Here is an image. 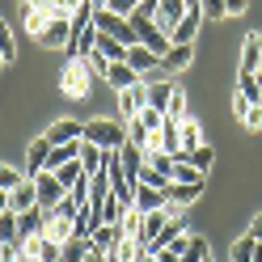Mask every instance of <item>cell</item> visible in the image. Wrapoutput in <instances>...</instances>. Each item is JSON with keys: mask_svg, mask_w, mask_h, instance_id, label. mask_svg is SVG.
I'll use <instances>...</instances> for the list:
<instances>
[{"mask_svg": "<svg viewBox=\"0 0 262 262\" xmlns=\"http://www.w3.org/2000/svg\"><path fill=\"white\" fill-rule=\"evenodd\" d=\"M0 262H21V241H0Z\"/></svg>", "mask_w": 262, "mask_h": 262, "instance_id": "cell-39", "label": "cell"}, {"mask_svg": "<svg viewBox=\"0 0 262 262\" xmlns=\"http://www.w3.org/2000/svg\"><path fill=\"white\" fill-rule=\"evenodd\" d=\"M119 241H123V220H119V224H102V228L89 237V245H93V250H102V254H110Z\"/></svg>", "mask_w": 262, "mask_h": 262, "instance_id": "cell-20", "label": "cell"}, {"mask_svg": "<svg viewBox=\"0 0 262 262\" xmlns=\"http://www.w3.org/2000/svg\"><path fill=\"white\" fill-rule=\"evenodd\" d=\"M80 59L89 63V72H93V76H106V68H110V59H106L102 51H89V55H80Z\"/></svg>", "mask_w": 262, "mask_h": 262, "instance_id": "cell-38", "label": "cell"}, {"mask_svg": "<svg viewBox=\"0 0 262 262\" xmlns=\"http://www.w3.org/2000/svg\"><path fill=\"white\" fill-rule=\"evenodd\" d=\"M47 140H51V144H76V140H85V123H76V119H55L51 127H47Z\"/></svg>", "mask_w": 262, "mask_h": 262, "instance_id": "cell-9", "label": "cell"}, {"mask_svg": "<svg viewBox=\"0 0 262 262\" xmlns=\"http://www.w3.org/2000/svg\"><path fill=\"white\" fill-rule=\"evenodd\" d=\"M140 80H144V76H140L136 68H131L127 59H119V63H110V68H106V85H110L114 93H123V89H136Z\"/></svg>", "mask_w": 262, "mask_h": 262, "instance_id": "cell-8", "label": "cell"}, {"mask_svg": "<svg viewBox=\"0 0 262 262\" xmlns=\"http://www.w3.org/2000/svg\"><path fill=\"white\" fill-rule=\"evenodd\" d=\"M93 26L102 30V34H110V38H119L123 47H136V42H140V34H136V30H131V17H123V13L97 9V13H93Z\"/></svg>", "mask_w": 262, "mask_h": 262, "instance_id": "cell-4", "label": "cell"}, {"mask_svg": "<svg viewBox=\"0 0 262 262\" xmlns=\"http://www.w3.org/2000/svg\"><path fill=\"white\" fill-rule=\"evenodd\" d=\"M34 186H38V207H47V211H51L59 199H68V186H63L51 169H42V173L34 178Z\"/></svg>", "mask_w": 262, "mask_h": 262, "instance_id": "cell-5", "label": "cell"}, {"mask_svg": "<svg viewBox=\"0 0 262 262\" xmlns=\"http://www.w3.org/2000/svg\"><path fill=\"white\" fill-rule=\"evenodd\" d=\"M241 76H258V34H250L241 47Z\"/></svg>", "mask_w": 262, "mask_h": 262, "instance_id": "cell-25", "label": "cell"}, {"mask_svg": "<svg viewBox=\"0 0 262 262\" xmlns=\"http://www.w3.org/2000/svg\"><path fill=\"white\" fill-rule=\"evenodd\" d=\"M148 106L152 110H161V114H169V102H173V93H178V85L173 80H148Z\"/></svg>", "mask_w": 262, "mask_h": 262, "instance_id": "cell-14", "label": "cell"}, {"mask_svg": "<svg viewBox=\"0 0 262 262\" xmlns=\"http://www.w3.org/2000/svg\"><path fill=\"white\" fill-rule=\"evenodd\" d=\"M47 157H51V140L47 136H38V140H30V148H26V165H21V173L34 182V178L47 169Z\"/></svg>", "mask_w": 262, "mask_h": 262, "instance_id": "cell-6", "label": "cell"}, {"mask_svg": "<svg viewBox=\"0 0 262 262\" xmlns=\"http://www.w3.org/2000/svg\"><path fill=\"white\" fill-rule=\"evenodd\" d=\"M186 13H190L186 0H157V21H161V30H165V34L186 17Z\"/></svg>", "mask_w": 262, "mask_h": 262, "instance_id": "cell-16", "label": "cell"}, {"mask_svg": "<svg viewBox=\"0 0 262 262\" xmlns=\"http://www.w3.org/2000/svg\"><path fill=\"white\" fill-rule=\"evenodd\" d=\"M119 161H123V173L131 178V182H140V169H144V148H140V144H123V148H119Z\"/></svg>", "mask_w": 262, "mask_h": 262, "instance_id": "cell-19", "label": "cell"}, {"mask_svg": "<svg viewBox=\"0 0 262 262\" xmlns=\"http://www.w3.org/2000/svg\"><path fill=\"white\" fill-rule=\"evenodd\" d=\"M85 262H106V254H102V250H93V245H89V254H85Z\"/></svg>", "mask_w": 262, "mask_h": 262, "instance_id": "cell-45", "label": "cell"}, {"mask_svg": "<svg viewBox=\"0 0 262 262\" xmlns=\"http://www.w3.org/2000/svg\"><path fill=\"white\" fill-rule=\"evenodd\" d=\"M21 233H17V211H5L0 216V241H17Z\"/></svg>", "mask_w": 262, "mask_h": 262, "instance_id": "cell-34", "label": "cell"}, {"mask_svg": "<svg viewBox=\"0 0 262 262\" xmlns=\"http://www.w3.org/2000/svg\"><path fill=\"white\" fill-rule=\"evenodd\" d=\"M258 72H262V34H258Z\"/></svg>", "mask_w": 262, "mask_h": 262, "instance_id": "cell-47", "label": "cell"}, {"mask_svg": "<svg viewBox=\"0 0 262 262\" xmlns=\"http://www.w3.org/2000/svg\"><path fill=\"white\" fill-rule=\"evenodd\" d=\"M127 63H131L140 76H152V72H157V63H161V55L148 51L144 42H136V47H127Z\"/></svg>", "mask_w": 262, "mask_h": 262, "instance_id": "cell-13", "label": "cell"}, {"mask_svg": "<svg viewBox=\"0 0 262 262\" xmlns=\"http://www.w3.org/2000/svg\"><path fill=\"white\" fill-rule=\"evenodd\" d=\"M30 207H38V186L26 178L21 186L9 190V211H17V216H21V211H30Z\"/></svg>", "mask_w": 262, "mask_h": 262, "instance_id": "cell-15", "label": "cell"}, {"mask_svg": "<svg viewBox=\"0 0 262 262\" xmlns=\"http://www.w3.org/2000/svg\"><path fill=\"white\" fill-rule=\"evenodd\" d=\"M136 123H144L148 131H161V123H165V114H161V110H152V106H144V110L136 114Z\"/></svg>", "mask_w": 262, "mask_h": 262, "instance_id": "cell-36", "label": "cell"}, {"mask_svg": "<svg viewBox=\"0 0 262 262\" xmlns=\"http://www.w3.org/2000/svg\"><path fill=\"white\" fill-rule=\"evenodd\" d=\"M85 254H89V241H85V237L63 241V262H85Z\"/></svg>", "mask_w": 262, "mask_h": 262, "instance_id": "cell-30", "label": "cell"}, {"mask_svg": "<svg viewBox=\"0 0 262 262\" xmlns=\"http://www.w3.org/2000/svg\"><path fill=\"white\" fill-rule=\"evenodd\" d=\"M80 165H85V173H102V169H106V148L80 140Z\"/></svg>", "mask_w": 262, "mask_h": 262, "instance_id": "cell-21", "label": "cell"}, {"mask_svg": "<svg viewBox=\"0 0 262 262\" xmlns=\"http://www.w3.org/2000/svg\"><path fill=\"white\" fill-rule=\"evenodd\" d=\"M38 42L51 47V51H55V47H68V42H72V17H51V21L42 26Z\"/></svg>", "mask_w": 262, "mask_h": 262, "instance_id": "cell-7", "label": "cell"}, {"mask_svg": "<svg viewBox=\"0 0 262 262\" xmlns=\"http://www.w3.org/2000/svg\"><path fill=\"white\" fill-rule=\"evenodd\" d=\"M106 9H110V13H123V17H131V13L140 9V0H110Z\"/></svg>", "mask_w": 262, "mask_h": 262, "instance_id": "cell-40", "label": "cell"}, {"mask_svg": "<svg viewBox=\"0 0 262 262\" xmlns=\"http://www.w3.org/2000/svg\"><path fill=\"white\" fill-rule=\"evenodd\" d=\"M131 30H136V34H140V42L144 47H148V51H157L161 59H165V51H169V34H165V30H161V21L152 17V13H144V9H136V13H131Z\"/></svg>", "mask_w": 262, "mask_h": 262, "instance_id": "cell-1", "label": "cell"}, {"mask_svg": "<svg viewBox=\"0 0 262 262\" xmlns=\"http://www.w3.org/2000/svg\"><path fill=\"white\" fill-rule=\"evenodd\" d=\"M203 178H207V173H203V169H194L190 161H186V152L178 157V165H173V182H203Z\"/></svg>", "mask_w": 262, "mask_h": 262, "instance_id": "cell-27", "label": "cell"}, {"mask_svg": "<svg viewBox=\"0 0 262 262\" xmlns=\"http://www.w3.org/2000/svg\"><path fill=\"white\" fill-rule=\"evenodd\" d=\"M93 51H102L110 63H119V59H127V47L119 42V38H110V34H102V30H97V47Z\"/></svg>", "mask_w": 262, "mask_h": 262, "instance_id": "cell-24", "label": "cell"}, {"mask_svg": "<svg viewBox=\"0 0 262 262\" xmlns=\"http://www.w3.org/2000/svg\"><path fill=\"white\" fill-rule=\"evenodd\" d=\"M165 203H169V199H165V190H161V186L136 182V211H144V216H148V211H161Z\"/></svg>", "mask_w": 262, "mask_h": 262, "instance_id": "cell-12", "label": "cell"}, {"mask_svg": "<svg viewBox=\"0 0 262 262\" xmlns=\"http://www.w3.org/2000/svg\"><path fill=\"white\" fill-rule=\"evenodd\" d=\"M258 106H262V72H258Z\"/></svg>", "mask_w": 262, "mask_h": 262, "instance_id": "cell-48", "label": "cell"}, {"mask_svg": "<svg viewBox=\"0 0 262 262\" xmlns=\"http://www.w3.org/2000/svg\"><path fill=\"white\" fill-rule=\"evenodd\" d=\"M51 173L59 178L63 186H72L76 178H85V165H80V161H68V165H59V169H51Z\"/></svg>", "mask_w": 262, "mask_h": 262, "instance_id": "cell-32", "label": "cell"}, {"mask_svg": "<svg viewBox=\"0 0 262 262\" xmlns=\"http://www.w3.org/2000/svg\"><path fill=\"white\" fill-rule=\"evenodd\" d=\"M0 55H5V63H13L17 59V38H13V30L0 21Z\"/></svg>", "mask_w": 262, "mask_h": 262, "instance_id": "cell-31", "label": "cell"}, {"mask_svg": "<svg viewBox=\"0 0 262 262\" xmlns=\"http://www.w3.org/2000/svg\"><path fill=\"white\" fill-rule=\"evenodd\" d=\"M140 262H157V258H152V254H144V258H140Z\"/></svg>", "mask_w": 262, "mask_h": 262, "instance_id": "cell-49", "label": "cell"}, {"mask_svg": "<svg viewBox=\"0 0 262 262\" xmlns=\"http://www.w3.org/2000/svg\"><path fill=\"white\" fill-rule=\"evenodd\" d=\"M89 85H93V72H89V63L72 55L68 63H63V72H59V89L68 93V97H89Z\"/></svg>", "mask_w": 262, "mask_h": 262, "instance_id": "cell-3", "label": "cell"}, {"mask_svg": "<svg viewBox=\"0 0 262 262\" xmlns=\"http://www.w3.org/2000/svg\"><path fill=\"white\" fill-rule=\"evenodd\" d=\"M233 114H237V119H245V114H250V102H245L241 93H233Z\"/></svg>", "mask_w": 262, "mask_h": 262, "instance_id": "cell-42", "label": "cell"}, {"mask_svg": "<svg viewBox=\"0 0 262 262\" xmlns=\"http://www.w3.org/2000/svg\"><path fill=\"white\" fill-rule=\"evenodd\" d=\"M233 262H262V245H258L250 233H245V237L233 245Z\"/></svg>", "mask_w": 262, "mask_h": 262, "instance_id": "cell-23", "label": "cell"}, {"mask_svg": "<svg viewBox=\"0 0 262 262\" xmlns=\"http://www.w3.org/2000/svg\"><path fill=\"white\" fill-rule=\"evenodd\" d=\"M17 5H30V0H17Z\"/></svg>", "mask_w": 262, "mask_h": 262, "instance_id": "cell-50", "label": "cell"}, {"mask_svg": "<svg viewBox=\"0 0 262 262\" xmlns=\"http://www.w3.org/2000/svg\"><path fill=\"white\" fill-rule=\"evenodd\" d=\"M26 182V173L17 165H0V190H13V186H21Z\"/></svg>", "mask_w": 262, "mask_h": 262, "instance_id": "cell-33", "label": "cell"}, {"mask_svg": "<svg viewBox=\"0 0 262 262\" xmlns=\"http://www.w3.org/2000/svg\"><path fill=\"white\" fill-rule=\"evenodd\" d=\"M182 262H211V250H207V241H203V237H190V245H186Z\"/></svg>", "mask_w": 262, "mask_h": 262, "instance_id": "cell-29", "label": "cell"}, {"mask_svg": "<svg viewBox=\"0 0 262 262\" xmlns=\"http://www.w3.org/2000/svg\"><path fill=\"white\" fill-rule=\"evenodd\" d=\"M199 144H203V131H199V123L186 114V119H182V152H194Z\"/></svg>", "mask_w": 262, "mask_h": 262, "instance_id": "cell-26", "label": "cell"}, {"mask_svg": "<svg viewBox=\"0 0 262 262\" xmlns=\"http://www.w3.org/2000/svg\"><path fill=\"white\" fill-rule=\"evenodd\" d=\"M186 161H190V165L194 169H211V165H216V148H211V144H199V148H194V152H186Z\"/></svg>", "mask_w": 262, "mask_h": 262, "instance_id": "cell-28", "label": "cell"}, {"mask_svg": "<svg viewBox=\"0 0 262 262\" xmlns=\"http://www.w3.org/2000/svg\"><path fill=\"white\" fill-rule=\"evenodd\" d=\"M241 123L250 127V131H262V106H250V114H245Z\"/></svg>", "mask_w": 262, "mask_h": 262, "instance_id": "cell-41", "label": "cell"}, {"mask_svg": "<svg viewBox=\"0 0 262 262\" xmlns=\"http://www.w3.org/2000/svg\"><path fill=\"white\" fill-rule=\"evenodd\" d=\"M190 63H194V47H169L165 59H161V68L178 72V68H190Z\"/></svg>", "mask_w": 262, "mask_h": 262, "instance_id": "cell-22", "label": "cell"}, {"mask_svg": "<svg viewBox=\"0 0 262 262\" xmlns=\"http://www.w3.org/2000/svg\"><path fill=\"white\" fill-rule=\"evenodd\" d=\"M85 140L97 144V148H123L127 144V123H119V119H93V123H85Z\"/></svg>", "mask_w": 262, "mask_h": 262, "instance_id": "cell-2", "label": "cell"}, {"mask_svg": "<svg viewBox=\"0 0 262 262\" xmlns=\"http://www.w3.org/2000/svg\"><path fill=\"white\" fill-rule=\"evenodd\" d=\"M199 194H203V182H169V186H165V199H169L173 207H190Z\"/></svg>", "mask_w": 262, "mask_h": 262, "instance_id": "cell-18", "label": "cell"}, {"mask_svg": "<svg viewBox=\"0 0 262 262\" xmlns=\"http://www.w3.org/2000/svg\"><path fill=\"white\" fill-rule=\"evenodd\" d=\"M224 9H228V17H241V13H245V9H250V0H228V5H224Z\"/></svg>", "mask_w": 262, "mask_h": 262, "instance_id": "cell-43", "label": "cell"}, {"mask_svg": "<svg viewBox=\"0 0 262 262\" xmlns=\"http://www.w3.org/2000/svg\"><path fill=\"white\" fill-rule=\"evenodd\" d=\"M42 228H47V207H30V211H21V216H17V241H30V237H38L42 233Z\"/></svg>", "mask_w": 262, "mask_h": 262, "instance_id": "cell-17", "label": "cell"}, {"mask_svg": "<svg viewBox=\"0 0 262 262\" xmlns=\"http://www.w3.org/2000/svg\"><path fill=\"white\" fill-rule=\"evenodd\" d=\"M165 119H173V123H182V119H186V89H178V93H173V102H169V114H165Z\"/></svg>", "mask_w": 262, "mask_h": 262, "instance_id": "cell-37", "label": "cell"}, {"mask_svg": "<svg viewBox=\"0 0 262 262\" xmlns=\"http://www.w3.org/2000/svg\"><path fill=\"white\" fill-rule=\"evenodd\" d=\"M144 106H148V89H144V80H140L136 89H123V93H119V110H123V123H131V119H136V114H140Z\"/></svg>", "mask_w": 262, "mask_h": 262, "instance_id": "cell-10", "label": "cell"}, {"mask_svg": "<svg viewBox=\"0 0 262 262\" xmlns=\"http://www.w3.org/2000/svg\"><path fill=\"white\" fill-rule=\"evenodd\" d=\"M224 5H228V0H199V9H203L207 21H224V13H228Z\"/></svg>", "mask_w": 262, "mask_h": 262, "instance_id": "cell-35", "label": "cell"}, {"mask_svg": "<svg viewBox=\"0 0 262 262\" xmlns=\"http://www.w3.org/2000/svg\"><path fill=\"white\" fill-rule=\"evenodd\" d=\"M9 211V190H0V216Z\"/></svg>", "mask_w": 262, "mask_h": 262, "instance_id": "cell-46", "label": "cell"}, {"mask_svg": "<svg viewBox=\"0 0 262 262\" xmlns=\"http://www.w3.org/2000/svg\"><path fill=\"white\" fill-rule=\"evenodd\" d=\"M250 237L262 245V216H254V220H250Z\"/></svg>", "mask_w": 262, "mask_h": 262, "instance_id": "cell-44", "label": "cell"}, {"mask_svg": "<svg viewBox=\"0 0 262 262\" xmlns=\"http://www.w3.org/2000/svg\"><path fill=\"white\" fill-rule=\"evenodd\" d=\"M199 21H203V9H190L186 17L169 30V42H173V47H190V42H194V30H199Z\"/></svg>", "mask_w": 262, "mask_h": 262, "instance_id": "cell-11", "label": "cell"}]
</instances>
